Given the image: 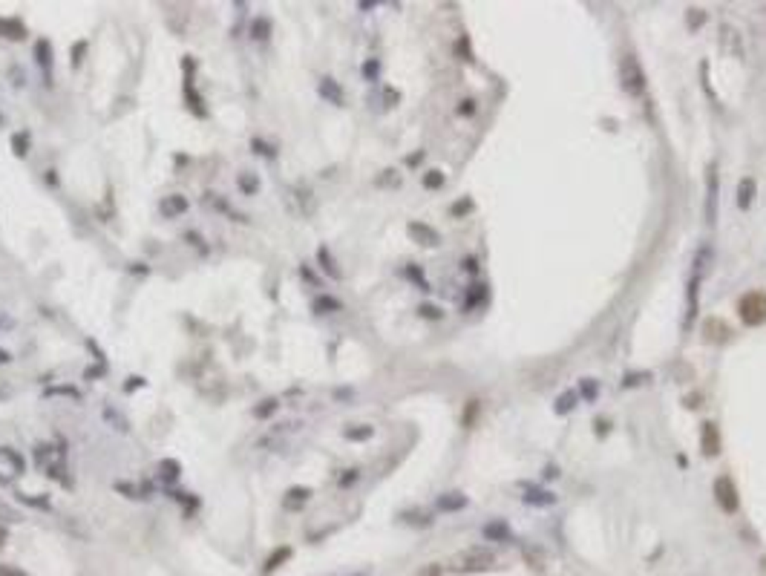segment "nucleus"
Instances as JSON below:
<instances>
[{
	"mask_svg": "<svg viewBox=\"0 0 766 576\" xmlns=\"http://www.w3.org/2000/svg\"><path fill=\"white\" fill-rule=\"evenodd\" d=\"M573 401H576L573 392H565V395L556 401V412H570V409H573Z\"/></svg>",
	"mask_w": 766,
	"mask_h": 576,
	"instance_id": "c756f323",
	"label": "nucleus"
},
{
	"mask_svg": "<svg viewBox=\"0 0 766 576\" xmlns=\"http://www.w3.org/2000/svg\"><path fill=\"white\" fill-rule=\"evenodd\" d=\"M642 378H649V375H625V380H623V386H637Z\"/></svg>",
	"mask_w": 766,
	"mask_h": 576,
	"instance_id": "58836bf2",
	"label": "nucleus"
},
{
	"mask_svg": "<svg viewBox=\"0 0 766 576\" xmlns=\"http://www.w3.org/2000/svg\"><path fill=\"white\" fill-rule=\"evenodd\" d=\"M179 473H181L179 461H173V459L159 461V478H162V481H176V478H179Z\"/></svg>",
	"mask_w": 766,
	"mask_h": 576,
	"instance_id": "2eb2a0df",
	"label": "nucleus"
},
{
	"mask_svg": "<svg viewBox=\"0 0 766 576\" xmlns=\"http://www.w3.org/2000/svg\"><path fill=\"white\" fill-rule=\"evenodd\" d=\"M309 499H312V490H309V487H291V490L286 493V507H288V510L302 507Z\"/></svg>",
	"mask_w": 766,
	"mask_h": 576,
	"instance_id": "f8f14e48",
	"label": "nucleus"
},
{
	"mask_svg": "<svg viewBox=\"0 0 766 576\" xmlns=\"http://www.w3.org/2000/svg\"><path fill=\"white\" fill-rule=\"evenodd\" d=\"M141 383H144L141 378H130V383H127V392H130V389H136V386H141Z\"/></svg>",
	"mask_w": 766,
	"mask_h": 576,
	"instance_id": "79ce46f5",
	"label": "nucleus"
},
{
	"mask_svg": "<svg viewBox=\"0 0 766 576\" xmlns=\"http://www.w3.org/2000/svg\"><path fill=\"white\" fill-rule=\"evenodd\" d=\"M6 542V527H0V544Z\"/></svg>",
	"mask_w": 766,
	"mask_h": 576,
	"instance_id": "a18cd8bd",
	"label": "nucleus"
},
{
	"mask_svg": "<svg viewBox=\"0 0 766 576\" xmlns=\"http://www.w3.org/2000/svg\"><path fill=\"white\" fill-rule=\"evenodd\" d=\"M0 459H4V461L9 464V475L23 473V459L18 456V452H15L12 447H0Z\"/></svg>",
	"mask_w": 766,
	"mask_h": 576,
	"instance_id": "ddd939ff",
	"label": "nucleus"
},
{
	"mask_svg": "<svg viewBox=\"0 0 766 576\" xmlns=\"http://www.w3.org/2000/svg\"><path fill=\"white\" fill-rule=\"evenodd\" d=\"M738 314L743 326H763L766 323V294L763 291H749L738 302Z\"/></svg>",
	"mask_w": 766,
	"mask_h": 576,
	"instance_id": "f03ea898",
	"label": "nucleus"
},
{
	"mask_svg": "<svg viewBox=\"0 0 766 576\" xmlns=\"http://www.w3.org/2000/svg\"><path fill=\"white\" fill-rule=\"evenodd\" d=\"M484 536H487V539H510V533H507V527H504L502 522L487 525V527H484Z\"/></svg>",
	"mask_w": 766,
	"mask_h": 576,
	"instance_id": "bb28decb",
	"label": "nucleus"
},
{
	"mask_svg": "<svg viewBox=\"0 0 766 576\" xmlns=\"http://www.w3.org/2000/svg\"><path fill=\"white\" fill-rule=\"evenodd\" d=\"M582 395L591 401V398L596 395V383H594V380H585V383H582Z\"/></svg>",
	"mask_w": 766,
	"mask_h": 576,
	"instance_id": "e433bc0d",
	"label": "nucleus"
},
{
	"mask_svg": "<svg viewBox=\"0 0 766 576\" xmlns=\"http://www.w3.org/2000/svg\"><path fill=\"white\" fill-rule=\"evenodd\" d=\"M239 191L245 193V196H251V193H257L260 191V179L254 176V173H239Z\"/></svg>",
	"mask_w": 766,
	"mask_h": 576,
	"instance_id": "f3484780",
	"label": "nucleus"
},
{
	"mask_svg": "<svg viewBox=\"0 0 766 576\" xmlns=\"http://www.w3.org/2000/svg\"><path fill=\"white\" fill-rule=\"evenodd\" d=\"M320 96L323 98H328L331 104H337V107H343L346 104V96H343V89H340V84H337L334 78H320Z\"/></svg>",
	"mask_w": 766,
	"mask_h": 576,
	"instance_id": "6e6552de",
	"label": "nucleus"
},
{
	"mask_svg": "<svg viewBox=\"0 0 766 576\" xmlns=\"http://www.w3.org/2000/svg\"><path fill=\"white\" fill-rule=\"evenodd\" d=\"M525 501H528V504H554V496L544 493V490H528Z\"/></svg>",
	"mask_w": 766,
	"mask_h": 576,
	"instance_id": "393cba45",
	"label": "nucleus"
},
{
	"mask_svg": "<svg viewBox=\"0 0 766 576\" xmlns=\"http://www.w3.org/2000/svg\"><path fill=\"white\" fill-rule=\"evenodd\" d=\"M12 153L20 156V159L29 153V136H26V133H23V136H12Z\"/></svg>",
	"mask_w": 766,
	"mask_h": 576,
	"instance_id": "a878e982",
	"label": "nucleus"
},
{
	"mask_svg": "<svg viewBox=\"0 0 766 576\" xmlns=\"http://www.w3.org/2000/svg\"><path fill=\"white\" fill-rule=\"evenodd\" d=\"M407 233L412 236V242H418V245H426V248H435L438 242H441V233H438L433 225H426V222H409V225H407Z\"/></svg>",
	"mask_w": 766,
	"mask_h": 576,
	"instance_id": "39448f33",
	"label": "nucleus"
},
{
	"mask_svg": "<svg viewBox=\"0 0 766 576\" xmlns=\"http://www.w3.org/2000/svg\"><path fill=\"white\" fill-rule=\"evenodd\" d=\"M104 418H107V421H115V423H118V430H121V433H125V430H127V421H125V418H121L118 412H113V409H104Z\"/></svg>",
	"mask_w": 766,
	"mask_h": 576,
	"instance_id": "2f4dec72",
	"label": "nucleus"
},
{
	"mask_svg": "<svg viewBox=\"0 0 766 576\" xmlns=\"http://www.w3.org/2000/svg\"><path fill=\"white\" fill-rule=\"evenodd\" d=\"M700 449H703V456L706 459H715L720 456V433L712 421L703 423V430H700Z\"/></svg>",
	"mask_w": 766,
	"mask_h": 576,
	"instance_id": "423d86ee",
	"label": "nucleus"
},
{
	"mask_svg": "<svg viewBox=\"0 0 766 576\" xmlns=\"http://www.w3.org/2000/svg\"><path fill=\"white\" fill-rule=\"evenodd\" d=\"M423 188H430V191L444 188V173L441 170H430V173L423 176Z\"/></svg>",
	"mask_w": 766,
	"mask_h": 576,
	"instance_id": "4be33fe9",
	"label": "nucleus"
},
{
	"mask_svg": "<svg viewBox=\"0 0 766 576\" xmlns=\"http://www.w3.org/2000/svg\"><path fill=\"white\" fill-rule=\"evenodd\" d=\"M481 297H484V286H475V288H473V294H470V300L464 302V309H473L475 302H481Z\"/></svg>",
	"mask_w": 766,
	"mask_h": 576,
	"instance_id": "473e14b6",
	"label": "nucleus"
},
{
	"mask_svg": "<svg viewBox=\"0 0 766 576\" xmlns=\"http://www.w3.org/2000/svg\"><path fill=\"white\" fill-rule=\"evenodd\" d=\"M9 360H12V354L6 349H0V363H9Z\"/></svg>",
	"mask_w": 766,
	"mask_h": 576,
	"instance_id": "c03bdc74",
	"label": "nucleus"
},
{
	"mask_svg": "<svg viewBox=\"0 0 766 576\" xmlns=\"http://www.w3.org/2000/svg\"><path fill=\"white\" fill-rule=\"evenodd\" d=\"M317 260L323 262V271H326V274H328V277H334V280H337V277H340V271H337V268H334V260H331V254H328L326 248H320V251H317Z\"/></svg>",
	"mask_w": 766,
	"mask_h": 576,
	"instance_id": "aec40b11",
	"label": "nucleus"
},
{
	"mask_svg": "<svg viewBox=\"0 0 766 576\" xmlns=\"http://www.w3.org/2000/svg\"><path fill=\"white\" fill-rule=\"evenodd\" d=\"M188 210V199L181 196V193H170V196H165L162 202H159V214L165 217V219H176V217H181Z\"/></svg>",
	"mask_w": 766,
	"mask_h": 576,
	"instance_id": "0eeeda50",
	"label": "nucleus"
},
{
	"mask_svg": "<svg viewBox=\"0 0 766 576\" xmlns=\"http://www.w3.org/2000/svg\"><path fill=\"white\" fill-rule=\"evenodd\" d=\"M418 312H421V317H430V320H438V317H441V312H438L435 306H421Z\"/></svg>",
	"mask_w": 766,
	"mask_h": 576,
	"instance_id": "c9c22d12",
	"label": "nucleus"
},
{
	"mask_svg": "<svg viewBox=\"0 0 766 576\" xmlns=\"http://www.w3.org/2000/svg\"><path fill=\"white\" fill-rule=\"evenodd\" d=\"M470 207H473V205H470V199H461V202H458V205L452 207V214H464V210H470Z\"/></svg>",
	"mask_w": 766,
	"mask_h": 576,
	"instance_id": "ea45409f",
	"label": "nucleus"
},
{
	"mask_svg": "<svg viewBox=\"0 0 766 576\" xmlns=\"http://www.w3.org/2000/svg\"><path fill=\"white\" fill-rule=\"evenodd\" d=\"M35 52H38V60H41V64L52 67V46H49V41H38Z\"/></svg>",
	"mask_w": 766,
	"mask_h": 576,
	"instance_id": "cd10ccee",
	"label": "nucleus"
},
{
	"mask_svg": "<svg viewBox=\"0 0 766 576\" xmlns=\"http://www.w3.org/2000/svg\"><path fill=\"white\" fill-rule=\"evenodd\" d=\"M715 499L720 504L723 513H738L741 510V496H738V487H734V481L729 475H720L715 481Z\"/></svg>",
	"mask_w": 766,
	"mask_h": 576,
	"instance_id": "20e7f679",
	"label": "nucleus"
},
{
	"mask_svg": "<svg viewBox=\"0 0 766 576\" xmlns=\"http://www.w3.org/2000/svg\"><path fill=\"white\" fill-rule=\"evenodd\" d=\"M372 427H352V430H346L343 433V438H349V441H366V438H372Z\"/></svg>",
	"mask_w": 766,
	"mask_h": 576,
	"instance_id": "b1692460",
	"label": "nucleus"
},
{
	"mask_svg": "<svg viewBox=\"0 0 766 576\" xmlns=\"http://www.w3.org/2000/svg\"><path fill=\"white\" fill-rule=\"evenodd\" d=\"M0 35L9 38V41H23L26 38V29L20 20H12V18H0Z\"/></svg>",
	"mask_w": 766,
	"mask_h": 576,
	"instance_id": "9d476101",
	"label": "nucleus"
},
{
	"mask_svg": "<svg viewBox=\"0 0 766 576\" xmlns=\"http://www.w3.org/2000/svg\"><path fill=\"white\" fill-rule=\"evenodd\" d=\"M294 193H297V199L302 202V214H305V217H312V214H314V199H312V191L302 185V188H297Z\"/></svg>",
	"mask_w": 766,
	"mask_h": 576,
	"instance_id": "a211bd4d",
	"label": "nucleus"
},
{
	"mask_svg": "<svg viewBox=\"0 0 766 576\" xmlns=\"http://www.w3.org/2000/svg\"><path fill=\"white\" fill-rule=\"evenodd\" d=\"M620 78H623V89L628 96H642L646 93V72H642L637 55H625L620 64Z\"/></svg>",
	"mask_w": 766,
	"mask_h": 576,
	"instance_id": "7ed1b4c3",
	"label": "nucleus"
},
{
	"mask_svg": "<svg viewBox=\"0 0 766 576\" xmlns=\"http://www.w3.org/2000/svg\"><path fill=\"white\" fill-rule=\"evenodd\" d=\"M314 309L323 312V314H328V312H340L343 306H340V302H337L334 297H320V300L314 302Z\"/></svg>",
	"mask_w": 766,
	"mask_h": 576,
	"instance_id": "5701e85b",
	"label": "nucleus"
},
{
	"mask_svg": "<svg viewBox=\"0 0 766 576\" xmlns=\"http://www.w3.org/2000/svg\"><path fill=\"white\" fill-rule=\"evenodd\" d=\"M378 70H381V67H378V60H369V64H363V75L369 78V81H375V78H378Z\"/></svg>",
	"mask_w": 766,
	"mask_h": 576,
	"instance_id": "f704fd0d",
	"label": "nucleus"
},
{
	"mask_svg": "<svg viewBox=\"0 0 766 576\" xmlns=\"http://www.w3.org/2000/svg\"><path fill=\"white\" fill-rule=\"evenodd\" d=\"M752 199H755V179L746 176V179H741V185H738V205L746 210L752 205Z\"/></svg>",
	"mask_w": 766,
	"mask_h": 576,
	"instance_id": "9b49d317",
	"label": "nucleus"
},
{
	"mask_svg": "<svg viewBox=\"0 0 766 576\" xmlns=\"http://www.w3.org/2000/svg\"><path fill=\"white\" fill-rule=\"evenodd\" d=\"M473 110H475V104H473V101H461V107H458V113H461V115H470Z\"/></svg>",
	"mask_w": 766,
	"mask_h": 576,
	"instance_id": "a19ab883",
	"label": "nucleus"
},
{
	"mask_svg": "<svg viewBox=\"0 0 766 576\" xmlns=\"http://www.w3.org/2000/svg\"><path fill=\"white\" fill-rule=\"evenodd\" d=\"M46 395H70V398H81V392L75 386H55V389H46Z\"/></svg>",
	"mask_w": 766,
	"mask_h": 576,
	"instance_id": "c85d7f7f",
	"label": "nucleus"
},
{
	"mask_svg": "<svg viewBox=\"0 0 766 576\" xmlns=\"http://www.w3.org/2000/svg\"><path fill=\"white\" fill-rule=\"evenodd\" d=\"M441 573H444V570H441V565H435V562H433V565H423V568H421L415 576H441Z\"/></svg>",
	"mask_w": 766,
	"mask_h": 576,
	"instance_id": "72a5a7b5",
	"label": "nucleus"
},
{
	"mask_svg": "<svg viewBox=\"0 0 766 576\" xmlns=\"http://www.w3.org/2000/svg\"><path fill=\"white\" fill-rule=\"evenodd\" d=\"M251 35H254L257 41H265V38L271 35V23H268L265 18H257V20L251 23Z\"/></svg>",
	"mask_w": 766,
	"mask_h": 576,
	"instance_id": "412c9836",
	"label": "nucleus"
},
{
	"mask_svg": "<svg viewBox=\"0 0 766 576\" xmlns=\"http://www.w3.org/2000/svg\"><path fill=\"white\" fill-rule=\"evenodd\" d=\"M496 562V553L490 548H467L452 559V568L458 573H478V570H490Z\"/></svg>",
	"mask_w": 766,
	"mask_h": 576,
	"instance_id": "f257e3e1",
	"label": "nucleus"
},
{
	"mask_svg": "<svg viewBox=\"0 0 766 576\" xmlns=\"http://www.w3.org/2000/svg\"><path fill=\"white\" fill-rule=\"evenodd\" d=\"M703 335H706V340H712V343H726L729 340V326L723 323V320H706V326H703Z\"/></svg>",
	"mask_w": 766,
	"mask_h": 576,
	"instance_id": "1a4fd4ad",
	"label": "nucleus"
},
{
	"mask_svg": "<svg viewBox=\"0 0 766 576\" xmlns=\"http://www.w3.org/2000/svg\"><path fill=\"white\" fill-rule=\"evenodd\" d=\"M84 46H87V44H78V46H75V64H81V52H84Z\"/></svg>",
	"mask_w": 766,
	"mask_h": 576,
	"instance_id": "37998d69",
	"label": "nucleus"
},
{
	"mask_svg": "<svg viewBox=\"0 0 766 576\" xmlns=\"http://www.w3.org/2000/svg\"><path fill=\"white\" fill-rule=\"evenodd\" d=\"M277 407H280L277 398H265L260 407H254V418H260V421H262V418H271L274 412H277Z\"/></svg>",
	"mask_w": 766,
	"mask_h": 576,
	"instance_id": "6ab92c4d",
	"label": "nucleus"
},
{
	"mask_svg": "<svg viewBox=\"0 0 766 576\" xmlns=\"http://www.w3.org/2000/svg\"><path fill=\"white\" fill-rule=\"evenodd\" d=\"M0 576H26V573H20L18 568H9V565H0Z\"/></svg>",
	"mask_w": 766,
	"mask_h": 576,
	"instance_id": "4c0bfd02",
	"label": "nucleus"
},
{
	"mask_svg": "<svg viewBox=\"0 0 766 576\" xmlns=\"http://www.w3.org/2000/svg\"><path fill=\"white\" fill-rule=\"evenodd\" d=\"M464 504H467V496H461V493H447V496L438 499L441 510H461Z\"/></svg>",
	"mask_w": 766,
	"mask_h": 576,
	"instance_id": "dca6fc26",
	"label": "nucleus"
},
{
	"mask_svg": "<svg viewBox=\"0 0 766 576\" xmlns=\"http://www.w3.org/2000/svg\"><path fill=\"white\" fill-rule=\"evenodd\" d=\"M288 559H291V548H277V551H274V553L265 559V568H262V570L271 573V570H277V568H280L283 562H288Z\"/></svg>",
	"mask_w": 766,
	"mask_h": 576,
	"instance_id": "4468645a",
	"label": "nucleus"
},
{
	"mask_svg": "<svg viewBox=\"0 0 766 576\" xmlns=\"http://www.w3.org/2000/svg\"><path fill=\"white\" fill-rule=\"evenodd\" d=\"M709 219H715V167H709Z\"/></svg>",
	"mask_w": 766,
	"mask_h": 576,
	"instance_id": "7c9ffc66",
	"label": "nucleus"
}]
</instances>
